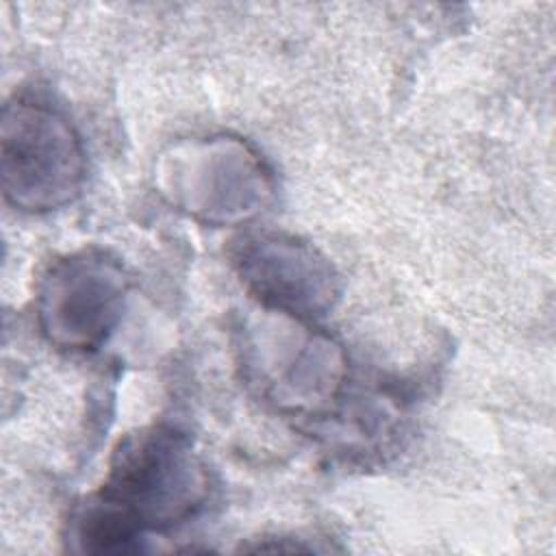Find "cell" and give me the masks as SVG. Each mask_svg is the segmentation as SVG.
Listing matches in <instances>:
<instances>
[{"instance_id": "cell-2", "label": "cell", "mask_w": 556, "mask_h": 556, "mask_svg": "<svg viewBox=\"0 0 556 556\" xmlns=\"http://www.w3.org/2000/svg\"><path fill=\"white\" fill-rule=\"evenodd\" d=\"M0 178L4 200L17 211L72 204L87 178V156L70 117L41 98L9 100L0 117Z\"/></svg>"}, {"instance_id": "cell-5", "label": "cell", "mask_w": 556, "mask_h": 556, "mask_svg": "<svg viewBox=\"0 0 556 556\" xmlns=\"http://www.w3.org/2000/svg\"><path fill=\"white\" fill-rule=\"evenodd\" d=\"M178 165L180 182L174 198L206 222H241L263 211L269 193V172L243 143L230 139L204 141Z\"/></svg>"}, {"instance_id": "cell-3", "label": "cell", "mask_w": 556, "mask_h": 556, "mask_svg": "<svg viewBox=\"0 0 556 556\" xmlns=\"http://www.w3.org/2000/svg\"><path fill=\"white\" fill-rule=\"evenodd\" d=\"M128 278L117 258L89 248L56 258L37 289V321L59 350H96L117 326Z\"/></svg>"}, {"instance_id": "cell-4", "label": "cell", "mask_w": 556, "mask_h": 556, "mask_svg": "<svg viewBox=\"0 0 556 556\" xmlns=\"http://www.w3.org/2000/svg\"><path fill=\"white\" fill-rule=\"evenodd\" d=\"M230 243L237 276L265 311L311 321L326 315L341 295L334 265L295 235L250 230Z\"/></svg>"}, {"instance_id": "cell-6", "label": "cell", "mask_w": 556, "mask_h": 556, "mask_svg": "<svg viewBox=\"0 0 556 556\" xmlns=\"http://www.w3.org/2000/svg\"><path fill=\"white\" fill-rule=\"evenodd\" d=\"M285 330L278 334V345L269 350V361L276 365H252L256 384L280 408L293 413L324 408L337 400L343 387V354L339 345L313 332L302 319L287 315Z\"/></svg>"}, {"instance_id": "cell-1", "label": "cell", "mask_w": 556, "mask_h": 556, "mask_svg": "<svg viewBox=\"0 0 556 556\" xmlns=\"http://www.w3.org/2000/svg\"><path fill=\"white\" fill-rule=\"evenodd\" d=\"M208 500V471L187 434L152 426L115 450L104 484L74 517L83 552L132 554L148 530L185 523Z\"/></svg>"}]
</instances>
